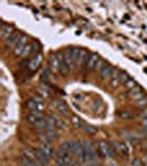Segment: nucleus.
Returning a JSON list of instances; mask_svg holds the SVG:
<instances>
[{"label":"nucleus","instance_id":"obj_1","mask_svg":"<svg viewBox=\"0 0 147 166\" xmlns=\"http://www.w3.org/2000/svg\"><path fill=\"white\" fill-rule=\"evenodd\" d=\"M113 147L110 145V143H107L104 140L98 141V153L100 155H102L103 157H111L113 155Z\"/></svg>","mask_w":147,"mask_h":166},{"label":"nucleus","instance_id":"obj_2","mask_svg":"<svg viewBox=\"0 0 147 166\" xmlns=\"http://www.w3.org/2000/svg\"><path fill=\"white\" fill-rule=\"evenodd\" d=\"M21 36H22V34H20V32H19V31H13L12 33L7 38L6 40H5L6 45L7 47H12V45L16 47V45H17V43L19 42V40H20Z\"/></svg>","mask_w":147,"mask_h":166},{"label":"nucleus","instance_id":"obj_3","mask_svg":"<svg viewBox=\"0 0 147 166\" xmlns=\"http://www.w3.org/2000/svg\"><path fill=\"white\" fill-rule=\"evenodd\" d=\"M64 61L67 62V64L69 65L70 71H72L74 69V64H75L73 55H72V48H67L64 50Z\"/></svg>","mask_w":147,"mask_h":166},{"label":"nucleus","instance_id":"obj_4","mask_svg":"<svg viewBox=\"0 0 147 166\" xmlns=\"http://www.w3.org/2000/svg\"><path fill=\"white\" fill-rule=\"evenodd\" d=\"M98 53H90L89 58H87V61H86V68L89 70H95L96 67V63L98 61Z\"/></svg>","mask_w":147,"mask_h":166},{"label":"nucleus","instance_id":"obj_5","mask_svg":"<svg viewBox=\"0 0 147 166\" xmlns=\"http://www.w3.org/2000/svg\"><path fill=\"white\" fill-rule=\"evenodd\" d=\"M49 65L51 71H59V65H60V61L56 56V53H51L49 55Z\"/></svg>","mask_w":147,"mask_h":166},{"label":"nucleus","instance_id":"obj_6","mask_svg":"<svg viewBox=\"0 0 147 166\" xmlns=\"http://www.w3.org/2000/svg\"><path fill=\"white\" fill-rule=\"evenodd\" d=\"M113 72H114V68L111 65L110 63H107V62H106V64L103 67V69L100 71V74H101V76H102V78L107 79V78H111V76L113 75Z\"/></svg>","mask_w":147,"mask_h":166},{"label":"nucleus","instance_id":"obj_7","mask_svg":"<svg viewBox=\"0 0 147 166\" xmlns=\"http://www.w3.org/2000/svg\"><path fill=\"white\" fill-rule=\"evenodd\" d=\"M87 58H89L87 51L84 49H82L80 51V54L78 56V59H76V64H78L80 68L84 67V64H86V61H87Z\"/></svg>","mask_w":147,"mask_h":166},{"label":"nucleus","instance_id":"obj_8","mask_svg":"<svg viewBox=\"0 0 147 166\" xmlns=\"http://www.w3.org/2000/svg\"><path fill=\"white\" fill-rule=\"evenodd\" d=\"M36 157H37V160H39L40 163H42L43 165H48L49 164V160H50V157L47 155V154H44L40 149V148H38L37 151H36Z\"/></svg>","mask_w":147,"mask_h":166},{"label":"nucleus","instance_id":"obj_9","mask_svg":"<svg viewBox=\"0 0 147 166\" xmlns=\"http://www.w3.org/2000/svg\"><path fill=\"white\" fill-rule=\"evenodd\" d=\"M54 103H55V106H56V109L60 111V113L63 114V115H65V116H69V109H67V104L61 101V100H54Z\"/></svg>","mask_w":147,"mask_h":166},{"label":"nucleus","instance_id":"obj_10","mask_svg":"<svg viewBox=\"0 0 147 166\" xmlns=\"http://www.w3.org/2000/svg\"><path fill=\"white\" fill-rule=\"evenodd\" d=\"M13 27L12 25H1V29H0V34H1V37L3 38L5 40H6L7 38L9 37L11 33L13 32Z\"/></svg>","mask_w":147,"mask_h":166},{"label":"nucleus","instance_id":"obj_11","mask_svg":"<svg viewBox=\"0 0 147 166\" xmlns=\"http://www.w3.org/2000/svg\"><path fill=\"white\" fill-rule=\"evenodd\" d=\"M41 60H42V55L37 54L33 59H31L30 61H29V63H28L29 69H31L32 71L37 70V69L39 68V65H40V63H41Z\"/></svg>","mask_w":147,"mask_h":166},{"label":"nucleus","instance_id":"obj_12","mask_svg":"<svg viewBox=\"0 0 147 166\" xmlns=\"http://www.w3.org/2000/svg\"><path fill=\"white\" fill-rule=\"evenodd\" d=\"M76 156H78V160L80 162V164H84L86 163V152L84 147L82 146V144H81L79 148H78V151H76Z\"/></svg>","mask_w":147,"mask_h":166},{"label":"nucleus","instance_id":"obj_13","mask_svg":"<svg viewBox=\"0 0 147 166\" xmlns=\"http://www.w3.org/2000/svg\"><path fill=\"white\" fill-rule=\"evenodd\" d=\"M40 149L42 151L44 154H47L49 157H51L53 154H54V151H53V148L51 147V145H49V144H41L40 145Z\"/></svg>","mask_w":147,"mask_h":166},{"label":"nucleus","instance_id":"obj_14","mask_svg":"<svg viewBox=\"0 0 147 166\" xmlns=\"http://www.w3.org/2000/svg\"><path fill=\"white\" fill-rule=\"evenodd\" d=\"M59 72L62 74V75H67L69 72H70V68L67 64V62L64 60L60 61V65H59Z\"/></svg>","mask_w":147,"mask_h":166},{"label":"nucleus","instance_id":"obj_15","mask_svg":"<svg viewBox=\"0 0 147 166\" xmlns=\"http://www.w3.org/2000/svg\"><path fill=\"white\" fill-rule=\"evenodd\" d=\"M22 154H23L25 157H27V158H29V160H37V157H36V152H33L31 148H23Z\"/></svg>","mask_w":147,"mask_h":166},{"label":"nucleus","instance_id":"obj_16","mask_svg":"<svg viewBox=\"0 0 147 166\" xmlns=\"http://www.w3.org/2000/svg\"><path fill=\"white\" fill-rule=\"evenodd\" d=\"M129 79H131V78H129L128 74L126 73V72H124V71H118V74H117V80L120 81V83L125 84Z\"/></svg>","mask_w":147,"mask_h":166},{"label":"nucleus","instance_id":"obj_17","mask_svg":"<svg viewBox=\"0 0 147 166\" xmlns=\"http://www.w3.org/2000/svg\"><path fill=\"white\" fill-rule=\"evenodd\" d=\"M81 145V142L76 141V140H71L70 141V148H69V152L70 153H76L78 148Z\"/></svg>","mask_w":147,"mask_h":166},{"label":"nucleus","instance_id":"obj_18","mask_svg":"<svg viewBox=\"0 0 147 166\" xmlns=\"http://www.w3.org/2000/svg\"><path fill=\"white\" fill-rule=\"evenodd\" d=\"M117 115L123 118V120H131V118H133V113L132 112H129V111H118L117 112Z\"/></svg>","mask_w":147,"mask_h":166},{"label":"nucleus","instance_id":"obj_19","mask_svg":"<svg viewBox=\"0 0 147 166\" xmlns=\"http://www.w3.org/2000/svg\"><path fill=\"white\" fill-rule=\"evenodd\" d=\"M82 129L85 132L86 134H89V135H94V134H96V131H98L94 126L89 125V124H84L83 127H82Z\"/></svg>","mask_w":147,"mask_h":166},{"label":"nucleus","instance_id":"obj_20","mask_svg":"<svg viewBox=\"0 0 147 166\" xmlns=\"http://www.w3.org/2000/svg\"><path fill=\"white\" fill-rule=\"evenodd\" d=\"M38 93H39L42 98H49V91H48V89L43 85V84H41V85L38 87Z\"/></svg>","mask_w":147,"mask_h":166},{"label":"nucleus","instance_id":"obj_21","mask_svg":"<svg viewBox=\"0 0 147 166\" xmlns=\"http://www.w3.org/2000/svg\"><path fill=\"white\" fill-rule=\"evenodd\" d=\"M71 123L73 124V126H75L76 129H82L83 127V125L84 124L82 123V121H81L79 117L76 116H72L71 117Z\"/></svg>","mask_w":147,"mask_h":166},{"label":"nucleus","instance_id":"obj_22","mask_svg":"<svg viewBox=\"0 0 147 166\" xmlns=\"http://www.w3.org/2000/svg\"><path fill=\"white\" fill-rule=\"evenodd\" d=\"M25 121H27L29 124H36L38 122V118L36 117V115L31 112V113H29V114L25 115Z\"/></svg>","mask_w":147,"mask_h":166},{"label":"nucleus","instance_id":"obj_23","mask_svg":"<svg viewBox=\"0 0 147 166\" xmlns=\"http://www.w3.org/2000/svg\"><path fill=\"white\" fill-rule=\"evenodd\" d=\"M36 125V129L41 132V131H44L45 129V118H42V120H39L37 123L34 124Z\"/></svg>","mask_w":147,"mask_h":166},{"label":"nucleus","instance_id":"obj_24","mask_svg":"<svg viewBox=\"0 0 147 166\" xmlns=\"http://www.w3.org/2000/svg\"><path fill=\"white\" fill-rule=\"evenodd\" d=\"M39 140L41 142V144H49V145H51V142H52V140L47 134H40L39 135Z\"/></svg>","mask_w":147,"mask_h":166},{"label":"nucleus","instance_id":"obj_25","mask_svg":"<svg viewBox=\"0 0 147 166\" xmlns=\"http://www.w3.org/2000/svg\"><path fill=\"white\" fill-rule=\"evenodd\" d=\"M141 92H142V87L136 84L134 87H132V89L129 90L128 94H129V96L132 98V96H134V95H136V94H138V93H141Z\"/></svg>","mask_w":147,"mask_h":166},{"label":"nucleus","instance_id":"obj_26","mask_svg":"<svg viewBox=\"0 0 147 166\" xmlns=\"http://www.w3.org/2000/svg\"><path fill=\"white\" fill-rule=\"evenodd\" d=\"M50 78V71L47 68H44L42 72H41V81L42 82H48Z\"/></svg>","mask_w":147,"mask_h":166},{"label":"nucleus","instance_id":"obj_27","mask_svg":"<svg viewBox=\"0 0 147 166\" xmlns=\"http://www.w3.org/2000/svg\"><path fill=\"white\" fill-rule=\"evenodd\" d=\"M136 106L137 107H146L147 106V98L146 96H144L143 98L141 100H138V101H136Z\"/></svg>","mask_w":147,"mask_h":166},{"label":"nucleus","instance_id":"obj_28","mask_svg":"<svg viewBox=\"0 0 147 166\" xmlns=\"http://www.w3.org/2000/svg\"><path fill=\"white\" fill-rule=\"evenodd\" d=\"M56 155H58V157L62 158V157H65L67 155H70V152H67V151H65V149H63V148L61 147H59L58 151H56Z\"/></svg>","mask_w":147,"mask_h":166},{"label":"nucleus","instance_id":"obj_29","mask_svg":"<svg viewBox=\"0 0 147 166\" xmlns=\"http://www.w3.org/2000/svg\"><path fill=\"white\" fill-rule=\"evenodd\" d=\"M45 134L49 136L51 140H54L58 137V133L55 129H48V131H45Z\"/></svg>","mask_w":147,"mask_h":166},{"label":"nucleus","instance_id":"obj_30","mask_svg":"<svg viewBox=\"0 0 147 166\" xmlns=\"http://www.w3.org/2000/svg\"><path fill=\"white\" fill-rule=\"evenodd\" d=\"M105 64H106V62L103 60V59H98V63H96V67H95V70H98V71H101L103 67H104Z\"/></svg>","mask_w":147,"mask_h":166},{"label":"nucleus","instance_id":"obj_31","mask_svg":"<svg viewBox=\"0 0 147 166\" xmlns=\"http://www.w3.org/2000/svg\"><path fill=\"white\" fill-rule=\"evenodd\" d=\"M55 126L58 127V129H65L67 127V124L64 121H62V120H58V121H55Z\"/></svg>","mask_w":147,"mask_h":166},{"label":"nucleus","instance_id":"obj_32","mask_svg":"<svg viewBox=\"0 0 147 166\" xmlns=\"http://www.w3.org/2000/svg\"><path fill=\"white\" fill-rule=\"evenodd\" d=\"M131 166H142V162L139 158L134 157L133 160H131Z\"/></svg>","mask_w":147,"mask_h":166},{"label":"nucleus","instance_id":"obj_33","mask_svg":"<svg viewBox=\"0 0 147 166\" xmlns=\"http://www.w3.org/2000/svg\"><path fill=\"white\" fill-rule=\"evenodd\" d=\"M59 147L63 148V149H65V151H67V152H69V148H70V142H67V141L62 142Z\"/></svg>","mask_w":147,"mask_h":166},{"label":"nucleus","instance_id":"obj_34","mask_svg":"<svg viewBox=\"0 0 147 166\" xmlns=\"http://www.w3.org/2000/svg\"><path fill=\"white\" fill-rule=\"evenodd\" d=\"M32 113L36 115V117L38 118V121H39V120H42L43 116H44V115H43V113H42V111H33Z\"/></svg>","mask_w":147,"mask_h":166},{"label":"nucleus","instance_id":"obj_35","mask_svg":"<svg viewBox=\"0 0 147 166\" xmlns=\"http://www.w3.org/2000/svg\"><path fill=\"white\" fill-rule=\"evenodd\" d=\"M125 85L127 86V87H128L129 90H131V89H132V87H134V86L136 85V83H135V81L133 80V79H129V80L127 81V82H126V83H125Z\"/></svg>","mask_w":147,"mask_h":166},{"label":"nucleus","instance_id":"obj_36","mask_svg":"<svg viewBox=\"0 0 147 166\" xmlns=\"http://www.w3.org/2000/svg\"><path fill=\"white\" fill-rule=\"evenodd\" d=\"M31 51H32V49H31V44H30V45H27V47L25 48V50H23L22 56H25V55H28L31 52Z\"/></svg>","mask_w":147,"mask_h":166},{"label":"nucleus","instance_id":"obj_37","mask_svg":"<svg viewBox=\"0 0 147 166\" xmlns=\"http://www.w3.org/2000/svg\"><path fill=\"white\" fill-rule=\"evenodd\" d=\"M55 166H67V165H65V163L63 162V160H62V158L58 157V158H56V160H55Z\"/></svg>","mask_w":147,"mask_h":166},{"label":"nucleus","instance_id":"obj_38","mask_svg":"<svg viewBox=\"0 0 147 166\" xmlns=\"http://www.w3.org/2000/svg\"><path fill=\"white\" fill-rule=\"evenodd\" d=\"M144 98V95H143V93H138V94H136V95H134V96H132V98L133 100H136V101H138V100H141V98Z\"/></svg>","mask_w":147,"mask_h":166},{"label":"nucleus","instance_id":"obj_39","mask_svg":"<svg viewBox=\"0 0 147 166\" xmlns=\"http://www.w3.org/2000/svg\"><path fill=\"white\" fill-rule=\"evenodd\" d=\"M143 118H147V107H145V109H143L141 112V114H139Z\"/></svg>","mask_w":147,"mask_h":166},{"label":"nucleus","instance_id":"obj_40","mask_svg":"<svg viewBox=\"0 0 147 166\" xmlns=\"http://www.w3.org/2000/svg\"><path fill=\"white\" fill-rule=\"evenodd\" d=\"M112 85L114 86V87H116L117 85H118V83H120V81L117 80V78H113V80H112Z\"/></svg>","mask_w":147,"mask_h":166},{"label":"nucleus","instance_id":"obj_41","mask_svg":"<svg viewBox=\"0 0 147 166\" xmlns=\"http://www.w3.org/2000/svg\"><path fill=\"white\" fill-rule=\"evenodd\" d=\"M107 166H116V164L114 163V162H107Z\"/></svg>","mask_w":147,"mask_h":166},{"label":"nucleus","instance_id":"obj_42","mask_svg":"<svg viewBox=\"0 0 147 166\" xmlns=\"http://www.w3.org/2000/svg\"><path fill=\"white\" fill-rule=\"evenodd\" d=\"M143 125L147 129V118H144V120H143Z\"/></svg>","mask_w":147,"mask_h":166},{"label":"nucleus","instance_id":"obj_43","mask_svg":"<svg viewBox=\"0 0 147 166\" xmlns=\"http://www.w3.org/2000/svg\"><path fill=\"white\" fill-rule=\"evenodd\" d=\"M89 166H98V165H96L95 163H90V164H89Z\"/></svg>","mask_w":147,"mask_h":166},{"label":"nucleus","instance_id":"obj_44","mask_svg":"<svg viewBox=\"0 0 147 166\" xmlns=\"http://www.w3.org/2000/svg\"><path fill=\"white\" fill-rule=\"evenodd\" d=\"M79 166H84V165H83V164H80V165H79Z\"/></svg>","mask_w":147,"mask_h":166}]
</instances>
